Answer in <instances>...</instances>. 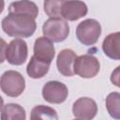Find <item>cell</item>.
<instances>
[{
	"label": "cell",
	"mask_w": 120,
	"mask_h": 120,
	"mask_svg": "<svg viewBox=\"0 0 120 120\" xmlns=\"http://www.w3.org/2000/svg\"><path fill=\"white\" fill-rule=\"evenodd\" d=\"M42 33L52 42H62L69 35V25L61 18H49L42 25Z\"/></svg>",
	"instance_id": "obj_4"
},
{
	"label": "cell",
	"mask_w": 120,
	"mask_h": 120,
	"mask_svg": "<svg viewBox=\"0 0 120 120\" xmlns=\"http://www.w3.org/2000/svg\"><path fill=\"white\" fill-rule=\"evenodd\" d=\"M74 120H81V119H74Z\"/></svg>",
	"instance_id": "obj_23"
},
{
	"label": "cell",
	"mask_w": 120,
	"mask_h": 120,
	"mask_svg": "<svg viewBox=\"0 0 120 120\" xmlns=\"http://www.w3.org/2000/svg\"><path fill=\"white\" fill-rule=\"evenodd\" d=\"M120 94L118 92H112L106 98V108L112 118L118 120L120 118Z\"/></svg>",
	"instance_id": "obj_17"
},
{
	"label": "cell",
	"mask_w": 120,
	"mask_h": 120,
	"mask_svg": "<svg viewBox=\"0 0 120 120\" xmlns=\"http://www.w3.org/2000/svg\"><path fill=\"white\" fill-rule=\"evenodd\" d=\"M88 12V8L82 1H62L60 15L65 21H77L84 17Z\"/></svg>",
	"instance_id": "obj_9"
},
{
	"label": "cell",
	"mask_w": 120,
	"mask_h": 120,
	"mask_svg": "<svg viewBox=\"0 0 120 120\" xmlns=\"http://www.w3.org/2000/svg\"><path fill=\"white\" fill-rule=\"evenodd\" d=\"M30 120H58L57 112L46 105L35 106L30 112Z\"/></svg>",
	"instance_id": "obj_16"
},
{
	"label": "cell",
	"mask_w": 120,
	"mask_h": 120,
	"mask_svg": "<svg viewBox=\"0 0 120 120\" xmlns=\"http://www.w3.org/2000/svg\"><path fill=\"white\" fill-rule=\"evenodd\" d=\"M102 50L105 55L112 60L120 59V33L109 34L102 42Z\"/></svg>",
	"instance_id": "obj_12"
},
{
	"label": "cell",
	"mask_w": 120,
	"mask_h": 120,
	"mask_svg": "<svg viewBox=\"0 0 120 120\" xmlns=\"http://www.w3.org/2000/svg\"><path fill=\"white\" fill-rule=\"evenodd\" d=\"M68 95V86L58 81H49L43 85L42 88V97L49 103H63L67 99Z\"/></svg>",
	"instance_id": "obj_7"
},
{
	"label": "cell",
	"mask_w": 120,
	"mask_h": 120,
	"mask_svg": "<svg viewBox=\"0 0 120 120\" xmlns=\"http://www.w3.org/2000/svg\"><path fill=\"white\" fill-rule=\"evenodd\" d=\"M8 13L28 14L36 19L38 15V8L32 1H15L9 5Z\"/></svg>",
	"instance_id": "obj_13"
},
{
	"label": "cell",
	"mask_w": 120,
	"mask_h": 120,
	"mask_svg": "<svg viewBox=\"0 0 120 120\" xmlns=\"http://www.w3.org/2000/svg\"><path fill=\"white\" fill-rule=\"evenodd\" d=\"M7 42L0 37V64H2L6 57H5V52H6V48H7Z\"/></svg>",
	"instance_id": "obj_19"
},
{
	"label": "cell",
	"mask_w": 120,
	"mask_h": 120,
	"mask_svg": "<svg viewBox=\"0 0 120 120\" xmlns=\"http://www.w3.org/2000/svg\"><path fill=\"white\" fill-rule=\"evenodd\" d=\"M72 113L77 119L92 120L98 113V105L90 98H80L73 103Z\"/></svg>",
	"instance_id": "obj_8"
},
{
	"label": "cell",
	"mask_w": 120,
	"mask_h": 120,
	"mask_svg": "<svg viewBox=\"0 0 120 120\" xmlns=\"http://www.w3.org/2000/svg\"><path fill=\"white\" fill-rule=\"evenodd\" d=\"M28 56L27 43L22 38L12 39L6 48L5 57L6 60L14 66L22 65Z\"/></svg>",
	"instance_id": "obj_6"
},
{
	"label": "cell",
	"mask_w": 120,
	"mask_h": 120,
	"mask_svg": "<svg viewBox=\"0 0 120 120\" xmlns=\"http://www.w3.org/2000/svg\"><path fill=\"white\" fill-rule=\"evenodd\" d=\"M100 35L101 25L94 19H86L81 22L76 28V37L78 40L85 46H91L97 43Z\"/></svg>",
	"instance_id": "obj_3"
},
{
	"label": "cell",
	"mask_w": 120,
	"mask_h": 120,
	"mask_svg": "<svg viewBox=\"0 0 120 120\" xmlns=\"http://www.w3.org/2000/svg\"><path fill=\"white\" fill-rule=\"evenodd\" d=\"M100 69V64L98 58L92 54H82L77 56L74 62V74L82 78L90 79L98 75Z\"/></svg>",
	"instance_id": "obj_5"
},
{
	"label": "cell",
	"mask_w": 120,
	"mask_h": 120,
	"mask_svg": "<svg viewBox=\"0 0 120 120\" xmlns=\"http://www.w3.org/2000/svg\"><path fill=\"white\" fill-rule=\"evenodd\" d=\"M0 88L7 96L17 98L25 88L23 76L16 70H7L0 77Z\"/></svg>",
	"instance_id": "obj_2"
},
{
	"label": "cell",
	"mask_w": 120,
	"mask_h": 120,
	"mask_svg": "<svg viewBox=\"0 0 120 120\" xmlns=\"http://www.w3.org/2000/svg\"><path fill=\"white\" fill-rule=\"evenodd\" d=\"M4 8H5V2L4 1H0V13L4 10Z\"/></svg>",
	"instance_id": "obj_21"
},
{
	"label": "cell",
	"mask_w": 120,
	"mask_h": 120,
	"mask_svg": "<svg viewBox=\"0 0 120 120\" xmlns=\"http://www.w3.org/2000/svg\"><path fill=\"white\" fill-rule=\"evenodd\" d=\"M36 19L28 14L8 13L1 22L2 30L9 37L13 38H29L36 29Z\"/></svg>",
	"instance_id": "obj_1"
},
{
	"label": "cell",
	"mask_w": 120,
	"mask_h": 120,
	"mask_svg": "<svg viewBox=\"0 0 120 120\" xmlns=\"http://www.w3.org/2000/svg\"><path fill=\"white\" fill-rule=\"evenodd\" d=\"M3 107H4V99H3V98L0 96V111L2 110Z\"/></svg>",
	"instance_id": "obj_22"
},
{
	"label": "cell",
	"mask_w": 120,
	"mask_h": 120,
	"mask_svg": "<svg viewBox=\"0 0 120 120\" xmlns=\"http://www.w3.org/2000/svg\"><path fill=\"white\" fill-rule=\"evenodd\" d=\"M118 71H119V67H117L116 68H115V70L112 73V76H111V81H112V82H113L116 86H119V80H118V78H119V76H118Z\"/></svg>",
	"instance_id": "obj_20"
},
{
	"label": "cell",
	"mask_w": 120,
	"mask_h": 120,
	"mask_svg": "<svg viewBox=\"0 0 120 120\" xmlns=\"http://www.w3.org/2000/svg\"><path fill=\"white\" fill-rule=\"evenodd\" d=\"M1 120H26L25 110L17 103H8L1 110Z\"/></svg>",
	"instance_id": "obj_15"
},
{
	"label": "cell",
	"mask_w": 120,
	"mask_h": 120,
	"mask_svg": "<svg viewBox=\"0 0 120 120\" xmlns=\"http://www.w3.org/2000/svg\"><path fill=\"white\" fill-rule=\"evenodd\" d=\"M77 58L76 53L71 49H64L60 51L56 58V67L58 71L67 77H72L74 75V62Z\"/></svg>",
	"instance_id": "obj_11"
},
{
	"label": "cell",
	"mask_w": 120,
	"mask_h": 120,
	"mask_svg": "<svg viewBox=\"0 0 120 120\" xmlns=\"http://www.w3.org/2000/svg\"><path fill=\"white\" fill-rule=\"evenodd\" d=\"M55 55L53 43L45 37H39L34 43V56L47 64L52 63Z\"/></svg>",
	"instance_id": "obj_10"
},
{
	"label": "cell",
	"mask_w": 120,
	"mask_h": 120,
	"mask_svg": "<svg viewBox=\"0 0 120 120\" xmlns=\"http://www.w3.org/2000/svg\"><path fill=\"white\" fill-rule=\"evenodd\" d=\"M61 4H62V0H60V1H56V0L45 1L43 4L45 13L50 18H61V15H60Z\"/></svg>",
	"instance_id": "obj_18"
},
{
	"label": "cell",
	"mask_w": 120,
	"mask_h": 120,
	"mask_svg": "<svg viewBox=\"0 0 120 120\" xmlns=\"http://www.w3.org/2000/svg\"><path fill=\"white\" fill-rule=\"evenodd\" d=\"M50 66V64L40 61L33 55L26 67L27 75L32 79H40L48 73Z\"/></svg>",
	"instance_id": "obj_14"
}]
</instances>
